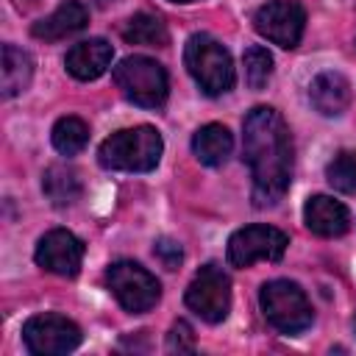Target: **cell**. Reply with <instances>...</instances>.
<instances>
[{
  "instance_id": "15",
  "label": "cell",
  "mask_w": 356,
  "mask_h": 356,
  "mask_svg": "<svg viewBox=\"0 0 356 356\" xmlns=\"http://www.w3.org/2000/svg\"><path fill=\"white\" fill-rule=\"evenodd\" d=\"M89 22V11L81 0H64L53 14H47L44 19L33 22L31 33L42 42H58V39H67L78 31H83Z\"/></svg>"
},
{
  "instance_id": "5",
  "label": "cell",
  "mask_w": 356,
  "mask_h": 356,
  "mask_svg": "<svg viewBox=\"0 0 356 356\" xmlns=\"http://www.w3.org/2000/svg\"><path fill=\"white\" fill-rule=\"evenodd\" d=\"M259 303H261L264 320L281 334H300L312 325V317H314L312 303L295 281H286V278L267 281L259 292Z\"/></svg>"
},
{
  "instance_id": "3",
  "label": "cell",
  "mask_w": 356,
  "mask_h": 356,
  "mask_svg": "<svg viewBox=\"0 0 356 356\" xmlns=\"http://www.w3.org/2000/svg\"><path fill=\"white\" fill-rule=\"evenodd\" d=\"M184 64H186L189 75L195 78V83L209 97L225 95L236 81L231 53L222 47V42H217L209 33H192L189 36V42L184 47Z\"/></svg>"
},
{
  "instance_id": "1",
  "label": "cell",
  "mask_w": 356,
  "mask_h": 356,
  "mask_svg": "<svg viewBox=\"0 0 356 356\" xmlns=\"http://www.w3.org/2000/svg\"><path fill=\"white\" fill-rule=\"evenodd\" d=\"M242 156L253 175V203L275 206L292 181L295 147L284 117L273 106H256L242 120Z\"/></svg>"
},
{
  "instance_id": "2",
  "label": "cell",
  "mask_w": 356,
  "mask_h": 356,
  "mask_svg": "<svg viewBox=\"0 0 356 356\" xmlns=\"http://www.w3.org/2000/svg\"><path fill=\"white\" fill-rule=\"evenodd\" d=\"M164 142L153 125H134L103 139L97 161L106 170L117 172H150L161 159Z\"/></svg>"
},
{
  "instance_id": "17",
  "label": "cell",
  "mask_w": 356,
  "mask_h": 356,
  "mask_svg": "<svg viewBox=\"0 0 356 356\" xmlns=\"http://www.w3.org/2000/svg\"><path fill=\"white\" fill-rule=\"evenodd\" d=\"M31 78H33V58L14 44H3V70H0L3 97H14L22 89H28Z\"/></svg>"
},
{
  "instance_id": "25",
  "label": "cell",
  "mask_w": 356,
  "mask_h": 356,
  "mask_svg": "<svg viewBox=\"0 0 356 356\" xmlns=\"http://www.w3.org/2000/svg\"><path fill=\"white\" fill-rule=\"evenodd\" d=\"M170 3H195V0H170Z\"/></svg>"
},
{
  "instance_id": "9",
  "label": "cell",
  "mask_w": 356,
  "mask_h": 356,
  "mask_svg": "<svg viewBox=\"0 0 356 356\" xmlns=\"http://www.w3.org/2000/svg\"><path fill=\"white\" fill-rule=\"evenodd\" d=\"M289 236L273 225H245L231 234L228 239V264L231 267H250L253 261H281L286 253Z\"/></svg>"
},
{
  "instance_id": "13",
  "label": "cell",
  "mask_w": 356,
  "mask_h": 356,
  "mask_svg": "<svg viewBox=\"0 0 356 356\" xmlns=\"http://www.w3.org/2000/svg\"><path fill=\"white\" fill-rule=\"evenodd\" d=\"M303 222L317 236H342L350 228V211L328 195H314L303 206Z\"/></svg>"
},
{
  "instance_id": "11",
  "label": "cell",
  "mask_w": 356,
  "mask_h": 356,
  "mask_svg": "<svg viewBox=\"0 0 356 356\" xmlns=\"http://www.w3.org/2000/svg\"><path fill=\"white\" fill-rule=\"evenodd\" d=\"M83 250H86L83 242H81L72 231H67V228H53V231H47V234L39 239L33 259H36V264H39L42 270L72 278V275L81 270Z\"/></svg>"
},
{
  "instance_id": "20",
  "label": "cell",
  "mask_w": 356,
  "mask_h": 356,
  "mask_svg": "<svg viewBox=\"0 0 356 356\" xmlns=\"http://www.w3.org/2000/svg\"><path fill=\"white\" fill-rule=\"evenodd\" d=\"M50 139H53V147L61 156H75L89 142V125L81 117H72V114L70 117H61V120H56Z\"/></svg>"
},
{
  "instance_id": "18",
  "label": "cell",
  "mask_w": 356,
  "mask_h": 356,
  "mask_svg": "<svg viewBox=\"0 0 356 356\" xmlns=\"http://www.w3.org/2000/svg\"><path fill=\"white\" fill-rule=\"evenodd\" d=\"M42 192L53 206H70V203H75L81 197L83 186H81V178H78V172L72 167L53 164L42 175Z\"/></svg>"
},
{
  "instance_id": "19",
  "label": "cell",
  "mask_w": 356,
  "mask_h": 356,
  "mask_svg": "<svg viewBox=\"0 0 356 356\" xmlns=\"http://www.w3.org/2000/svg\"><path fill=\"white\" fill-rule=\"evenodd\" d=\"M122 39L128 44H145V47H164L170 33H167V25L161 17L156 14H134L131 19H125L122 25Z\"/></svg>"
},
{
  "instance_id": "14",
  "label": "cell",
  "mask_w": 356,
  "mask_h": 356,
  "mask_svg": "<svg viewBox=\"0 0 356 356\" xmlns=\"http://www.w3.org/2000/svg\"><path fill=\"white\" fill-rule=\"evenodd\" d=\"M309 100L312 106L325 114V117H339L350 100H353V92H350V81L342 75V72H320L312 78L309 83Z\"/></svg>"
},
{
  "instance_id": "22",
  "label": "cell",
  "mask_w": 356,
  "mask_h": 356,
  "mask_svg": "<svg viewBox=\"0 0 356 356\" xmlns=\"http://www.w3.org/2000/svg\"><path fill=\"white\" fill-rule=\"evenodd\" d=\"M242 64H245V81L250 89H264L267 81L273 78V56L261 44L248 47Z\"/></svg>"
},
{
  "instance_id": "6",
  "label": "cell",
  "mask_w": 356,
  "mask_h": 356,
  "mask_svg": "<svg viewBox=\"0 0 356 356\" xmlns=\"http://www.w3.org/2000/svg\"><path fill=\"white\" fill-rule=\"evenodd\" d=\"M106 284L117 298V303L131 314L150 312L161 298L159 278L136 261H114L106 270Z\"/></svg>"
},
{
  "instance_id": "8",
  "label": "cell",
  "mask_w": 356,
  "mask_h": 356,
  "mask_svg": "<svg viewBox=\"0 0 356 356\" xmlns=\"http://www.w3.org/2000/svg\"><path fill=\"white\" fill-rule=\"evenodd\" d=\"M81 328L64 314H33L22 325V342L36 356H61L81 345Z\"/></svg>"
},
{
  "instance_id": "16",
  "label": "cell",
  "mask_w": 356,
  "mask_h": 356,
  "mask_svg": "<svg viewBox=\"0 0 356 356\" xmlns=\"http://www.w3.org/2000/svg\"><path fill=\"white\" fill-rule=\"evenodd\" d=\"M231 147H234V136L220 122H209V125L197 128V134L192 136V150H195L197 161L206 167L225 164V159L231 156Z\"/></svg>"
},
{
  "instance_id": "10",
  "label": "cell",
  "mask_w": 356,
  "mask_h": 356,
  "mask_svg": "<svg viewBox=\"0 0 356 356\" xmlns=\"http://www.w3.org/2000/svg\"><path fill=\"white\" fill-rule=\"evenodd\" d=\"M253 28L273 44L292 50L303 39L306 11L298 0H270L253 14Z\"/></svg>"
},
{
  "instance_id": "23",
  "label": "cell",
  "mask_w": 356,
  "mask_h": 356,
  "mask_svg": "<svg viewBox=\"0 0 356 356\" xmlns=\"http://www.w3.org/2000/svg\"><path fill=\"white\" fill-rule=\"evenodd\" d=\"M167 350H178V353L195 350V331L189 323H184V320L172 323V328L167 334Z\"/></svg>"
},
{
  "instance_id": "4",
  "label": "cell",
  "mask_w": 356,
  "mask_h": 356,
  "mask_svg": "<svg viewBox=\"0 0 356 356\" xmlns=\"http://www.w3.org/2000/svg\"><path fill=\"white\" fill-rule=\"evenodd\" d=\"M117 89L142 108H161L170 92L167 70L147 56H128L111 72Z\"/></svg>"
},
{
  "instance_id": "21",
  "label": "cell",
  "mask_w": 356,
  "mask_h": 356,
  "mask_svg": "<svg viewBox=\"0 0 356 356\" xmlns=\"http://www.w3.org/2000/svg\"><path fill=\"white\" fill-rule=\"evenodd\" d=\"M328 184L342 195H356V150H339L325 167Z\"/></svg>"
},
{
  "instance_id": "7",
  "label": "cell",
  "mask_w": 356,
  "mask_h": 356,
  "mask_svg": "<svg viewBox=\"0 0 356 356\" xmlns=\"http://www.w3.org/2000/svg\"><path fill=\"white\" fill-rule=\"evenodd\" d=\"M186 306L206 323H222L231 312V278L220 264H203L184 295Z\"/></svg>"
},
{
  "instance_id": "12",
  "label": "cell",
  "mask_w": 356,
  "mask_h": 356,
  "mask_svg": "<svg viewBox=\"0 0 356 356\" xmlns=\"http://www.w3.org/2000/svg\"><path fill=\"white\" fill-rule=\"evenodd\" d=\"M111 58H114V47L106 39L95 36V39H83V42L72 44L64 58V67L78 81H95L108 70Z\"/></svg>"
},
{
  "instance_id": "24",
  "label": "cell",
  "mask_w": 356,
  "mask_h": 356,
  "mask_svg": "<svg viewBox=\"0 0 356 356\" xmlns=\"http://www.w3.org/2000/svg\"><path fill=\"white\" fill-rule=\"evenodd\" d=\"M153 253H156V259H159L167 270H178V264L184 261V250H181V245H178L175 239H170V236L159 239V242L153 245Z\"/></svg>"
},
{
  "instance_id": "26",
  "label": "cell",
  "mask_w": 356,
  "mask_h": 356,
  "mask_svg": "<svg viewBox=\"0 0 356 356\" xmlns=\"http://www.w3.org/2000/svg\"><path fill=\"white\" fill-rule=\"evenodd\" d=\"M353 328H356V320H353Z\"/></svg>"
}]
</instances>
